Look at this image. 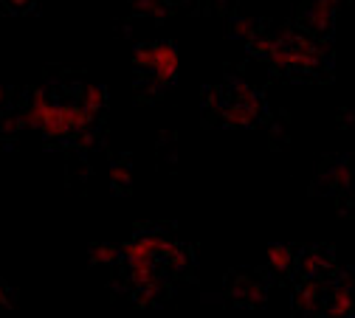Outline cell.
<instances>
[{"mask_svg": "<svg viewBox=\"0 0 355 318\" xmlns=\"http://www.w3.org/2000/svg\"><path fill=\"white\" fill-rule=\"evenodd\" d=\"M3 113H6V87L0 85V116H3Z\"/></svg>", "mask_w": 355, "mask_h": 318, "instance_id": "11", "label": "cell"}, {"mask_svg": "<svg viewBox=\"0 0 355 318\" xmlns=\"http://www.w3.org/2000/svg\"><path fill=\"white\" fill-rule=\"evenodd\" d=\"M3 6L9 12H15V15H23V12H28L34 6V0H3Z\"/></svg>", "mask_w": 355, "mask_h": 318, "instance_id": "10", "label": "cell"}, {"mask_svg": "<svg viewBox=\"0 0 355 318\" xmlns=\"http://www.w3.org/2000/svg\"><path fill=\"white\" fill-rule=\"evenodd\" d=\"M91 259H94L96 265H113V262H119V259H121V251H119V248H113V245H94Z\"/></svg>", "mask_w": 355, "mask_h": 318, "instance_id": "8", "label": "cell"}, {"mask_svg": "<svg viewBox=\"0 0 355 318\" xmlns=\"http://www.w3.org/2000/svg\"><path fill=\"white\" fill-rule=\"evenodd\" d=\"M265 293L268 288L257 274H237L229 279V296L243 307H259L265 301Z\"/></svg>", "mask_w": 355, "mask_h": 318, "instance_id": "6", "label": "cell"}, {"mask_svg": "<svg viewBox=\"0 0 355 318\" xmlns=\"http://www.w3.org/2000/svg\"><path fill=\"white\" fill-rule=\"evenodd\" d=\"M132 62H136L139 73L147 82H153L155 87H164L178 76V48L172 42L139 45L136 54H132Z\"/></svg>", "mask_w": 355, "mask_h": 318, "instance_id": "5", "label": "cell"}, {"mask_svg": "<svg viewBox=\"0 0 355 318\" xmlns=\"http://www.w3.org/2000/svg\"><path fill=\"white\" fill-rule=\"evenodd\" d=\"M277 71L285 73H316L324 65V45L307 31H282L262 39L259 48Z\"/></svg>", "mask_w": 355, "mask_h": 318, "instance_id": "3", "label": "cell"}, {"mask_svg": "<svg viewBox=\"0 0 355 318\" xmlns=\"http://www.w3.org/2000/svg\"><path fill=\"white\" fill-rule=\"evenodd\" d=\"M330 12H333L330 0H319V3L313 6V15H310V23H313V28H327L330 26Z\"/></svg>", "mask_w": 355, "mask_h": 318, "instance_id": "9", "label": "cell"}, {"mask_svg": "<svg viewBox=\"0 0 355 318\" xmlns=\"http://www.w3.org/2000/svg\"><path fill=\"white\" fill-rule=\"evenodd\" d=\"M268 265L277 270V274H288V270L296 265V254L288 245H271L268 248Z\"/></svg>", "mask_w": 355, "mask_h": 318, "instance_id": "7", "label": "cell"}, {"mask_svg": "<svg viewBox=\"0 0 355 318\" xmlns=\"http://www.w3.org/2000/svg\"><path fill=\"white\" fill-rule=\"evenodd\" d=\"M211 107L229 127H254L262 116V99L243 82H226L211 90Z\"/></svg>", "mask_w": 355, "mask_h": 318, "instance_id": "4", "label": "cell"}, {"mask_svg": "<svg viewBox=\"0 0 355 318\" xmlns=\"http://www.w3.org/2000/svg\"><path fill=\"white\" fill-rule=\"evenodd\" d=\"M127 279L141 301H155L169 293L172 282L189 267V251L161 234H141L121 248Z\"/></svg>", "mask_w": 355, "mask_h": 318, "instance_id": "1", "label": "cell"}, {"mask_svg": "<svg viewBox=\"0 0 355 318\" xmlns=\"http://www.w3.org/2000/svg\"><path fill=\"white\" fill-rule=\"evenodd\" d=\"M293 304L304 315H347L355 307V293L336 270H324L316 276H299Z\"/></svg>", "mask_w": 355, "mask_h": 318, "instance_id": "2", "label": "cell"}]
</instances>
